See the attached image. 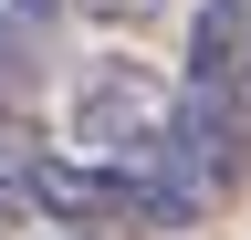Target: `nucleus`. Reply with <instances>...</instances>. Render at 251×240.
<instances>
[{
  "instance_id": "obj_1",
  "label": "nucleus",
  "mask_w": 251,
  "mask_h": 240,
  "mask_svg": "<svg viewBox=\"0 0 251 240\" xmlns=\"http://www.w3.org/2000/svg\"><path fill=\"white\" fill-rule=\"evenodd\" d=\"M241 188H251V32L230 42L220 73H178L168 157L147 177V230H199Z\"/></svg>"
},
{
  "instance_id": "obj_2",
  "label": "nucleus",
  "mask_w": 251,
  "mask_h": 240,
  "mask_svg": "<svg viewBox=\"0 0 251 240\" xmlns=\"http://www.w3.org/2000/svg\"><path fill=\"white\" fill-rule=\"evenodd\" d=\"M168 115H178V84L157 73V63H94L74 84V126H63V157L94 167V177H126V188L147 198V177L157 157H168Z\"/></svg>"
},
{
  "instance_id": "obj_3",
  "label": "nucleus",
  "mask_w": 251,
  "mask_h": 240,
  "mask_svg": "<svg viewBox=\"0 0 251 240\" xmlns=\"http://www.w3.org/2000/svg\"><path fill=\"white\" fill-rule=\"evenodd\" d=\"M63 11H84V21H115V32H136V21H157L168 0H63Z\"/></svg>"
}]
</instances>
